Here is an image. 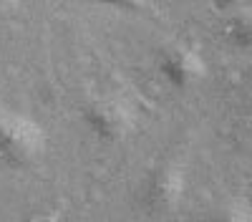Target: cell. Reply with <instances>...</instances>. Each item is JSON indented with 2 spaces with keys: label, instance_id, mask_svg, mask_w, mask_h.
I'll return each mask as SVG.
<instances>
[{
  "label": "cell",
  "instance_id": "6da1fadb",
  "mask_svg": "<svg viewBox=\"0 0 252 222\" xmlns=\"http://www.w3.org/2000/svg\"><path fill=\"white\" fill-rule=\"evenodd\" d=\"M187 161L182 157H164L144 174L136 187V207L149 217L174 215L187 194Z\"/></svg>",
  "mask_w": 252,
  "mask_h": 222
},
{
  "label": "cell",
  "instance_id": "7a4b0ae2",
  "mask_svg": "<svg viewBox=\"0 0 252 222\" xmlns=\"http://www.w3.org/2000/svg\"><path fill=\"white\" fill-rule=\"evenodd\" d=\"M46 149L48 134L33 116L0 106V169H26Z\"/></svg>",
  "mask_w": 252,
  "mask_h": 222
},
{
  "label": "cell",
  "instance_id": "3957f363",
  "mask_svg": "<svg viewBox=\"0 0 252 222\" xmlns=\"http://www.w3.org/2000/svg\"><path fill=\"white\" fill-rule=\"evenodd\" d=\"M83 121L103 144H121L139 127V109L124 91H98L83 104Z\"/></svg>",
  "mask_w": 252,
  "mask_h": 222
},
{
  "label": "cell",
  "instance_id": "277c9868",
  "mask_svg": "<svg viewBox=\"0 0 252 222\" xmlns=\"http://www.w3.org/2000/svg\"><path fill=\"white\" fill-rule=\"evenodd\" d=\"M157 68L166 84L177 89H192L207 78V61L194 46L187 43H169L157 56Z\"/></svg>",
  "mask_w": 252,
  "mask_h": 222
},
{
  "label": "cell",
  "instance_id": "5b68a950",
  "mask_svg": "<svg viewBox=\"0 0 252 222\" xmlns=\"http://www.w3.org/2000/svg\"><path fill=\"white\" fill-rule=\"evenodd\" d=\"M224 33L235 46L252 48V5H237L229 13Z\"/></svg>",
  "mask_w": 252,
  "mask_h": 222
},
{
  "label": "cell",
  "instance_id": "8992f818",
  "mask_svg": "<svg viewBox=\"0 0 252 222\" xmlns=\"http://www.w3.org/2000/svg\"><path fill=\"white\" fill-rule=\"evenodd\" d=\"M204 222H252V202L245 197H227L207 215Z\"/></svg>",
  "mask_w": 252,
  "mask_h": 222
},
{
  "label": "cell",
  "instance_id": "52a82bcc",
  "mask_svg": "<svg viewBox=\"0 0 252 222\" xmlns=\"http://www.w3.org/2000/svg\"><path fill=\"white\" fill-rule=\"evenodd\" d=\"M23 222H61V210H40L28 215Z\"/></svg>",
  "mask_w": 252,
  "mask_h": 222
}]
</instances>
